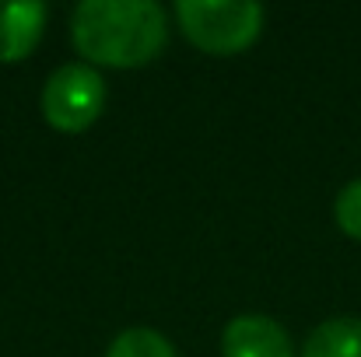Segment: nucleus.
Returning <instances> with one entry per match:
<instances>
[{
	"instance_id": "obj_1",
	"label": "nucleus",
	"mask_w": 361,
	"mask_h": 357,
	"mask_svg": "<svg viewBox=\"0 0 361 357\" xmlns=\"http://www.w3.org/2000/svg\"><path fill=\"white\" fill-rule=\"evenodd\" d=\"M71 39L88 63L144 67L169 39V14L154 0H81L71 18Z\"/></svg>"
},
{
	"instance_id": "obj_2",
	"label": "nucleus",
	"mask_w": 361,
	"mask_h": 357,
	"mask_svg": "<svg viewBox=\"0 0 361 357\" xmlns=\"http://www.w3.org/2000/svg\"><path fill=\"white\" fill-rule=\"evenodd\" d=\"M176 18L186 39L211 56L242 53L263 32V7L249 0H179Z\"/></svg>"
},
{
	"instance_id": "obj_3",
	"label": "nucleus",
	"mask_w": 361,
	"mask_h": 357,
	"mask_svg": "<svg viewBox=\"0 0 361 357\" xmlns=\"http://www.w3.org/2000/svg\"><path fill=\"white\" fill-rule=\"evenodd\" d=\"M106 109V81L92 63H63L46 77L42 116L60 133L88 130Z\"/></svg>"
},
{
	"instance_id": "obj_4",
	"label": "nucleus",
	"mask_w": 361,
	"mask_h": 357,
	"mask_svg": "<svg viewBox=\"0 0 361 357\" xmlns=\"http://www.w3.org/2000/svg\"><path fill=\"white\" fill-rule=\"evenodd\" d=\"M225 357H295L288 330L267 315H239L221 333Z\"/></svg>"
},
{
	"instance_id": "obj_5",
	"label": "nucleus",
	"mask_w": 361,
	"mask_h": 357,
	"mask_svg": "<svg viewBox=\"0 0 361 357\" xmlns=\"http://www.w3.org/2000/svg\"><path fill=\"white\" fill-rule=\"evenodd\" d=\"M46 14L39 0H0V63H18L39 46Z\"/></svg>"
},
{
	"instance_id": "obj_6",
	"label": "nucleus",
	"mask_w": 361,
	"mask_h": 357,
	"mask_svg": "<svg viewBox=\"0 0 361 357\" xmlns=\"http://www.w3.org/2000/svg\"><path fill=\"white\" fill-rule=\"evenodd\" d=\"M302 357H361V319L341 315L319 322L309 333Z\"/></svg>"
},
{
	"instance_id": "obj_7",
	"label": "nucleus",
	"mask_w": 361,
	"mask_h": 357,
	"mask_svg": "<svg viewBox=\"0 0 361 357\" xmlns=\"http://www.w3.org/2000/svg\"><path fill=\"white\" fill-rule=\"evenodd\" d=\"M106 357H179V354L158 330L133 326V330H123L120 337L109 344Z\"/></svg>"
},
{
	"instance_id": "obj_8",
	"label": "nucleus",
	"mask_w": 361,
	"mask_h": 357,
	"mask_svg": "<svg viewBox=\"0 0 361 357\" xmlns=\"http://www.w3.org/2000/svg\"><path fill=\"white\" fill-rule=\"evenodd\" d=\"M334 218L341 225V232L361 242V179L348 182L341 193H337V203H334Z\"/></svg>"
}]
</instances>
